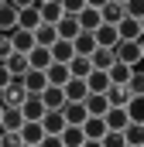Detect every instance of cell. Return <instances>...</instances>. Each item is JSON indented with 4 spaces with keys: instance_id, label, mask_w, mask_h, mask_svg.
<instances>
[{
    "instance_id": "cell-39",
    "label": "cell",
    "mask_w": 144,
    "mask_h": 147,
    "mask_svg": "<svg viewBox=\"0 0 144 147\" xmlns=\"http://www.w3.org/2000/svg\"><path fill=\"white\" fill-rule=\"evenodd\" d=\"M124 14L134 17V21H141L144 17V0H127V3H124Z\"/></svg>"
},
{
    "instance_id": "cell-48",
    "label": "cell",
    "mask_w": 144,
    "mask_h": 147,
    "mask_svg": "<svg viewBox=\"0 0 144 147\" xmlns=\"http://www.w3.org/2000/svg\"><path fill=\"white\" fill-rule=\"evenodd\" d=\"M137 45H141V58H144V34H141V38H137Z\"/></svg>"
},
{
    "instance_id": "cell-45",
    "label": "cell",
    "mask_w": 144,
    "mask_h": 147,
    "mask_svg": "<svg viewBox=\"0 0 144 147\" xmlns=\"http://www.w3.org/2000/svg\"><path fill=\"white\" fill-rule=\"evenodd\" d=\"M7 3H14V7H17V10H24V7H35L38 0H7Z\"/></svg>"
},
{
    "instance_id": "cell-30",
    "label": "cell",
    "mask_w": 144,
    "mask_h": 147,
    "mask_svg": "<svg viewBox=\"0 0 144 147\" xmlns=\"http://www.w3.org/2000/svg\"><path fill=\"white\" fill-rule=\"evenodd\" d=\"M89 62H93V69H103V72H107L110 65L117 62V58H113V48H100V45H96V51L89 55Z\"/></svg>"
},
{
    "instance_id": "cell-12",
    "label": "cell",
    "mask_w": 144,
    "mask_h": 147,
    "mask_svg": "<svg viewBox=\"0 0 144 147\" xmlns=\"http://www.w3.org/2000/svg\"><path fill=\"white\" fill-rule=\"evenodd\" d=\"M62 116H65V127H82L89 113H86L82 103H65V106H62Z\"/></svg>"
},
{
    "instance_id": "cell-23",
    "label": "cell",
    "mask_w": 144,
    "mask_h": 147,
    "mask_svg": "<svg viewBox=\"0 0 144 147\" xmlns=\"http://www.w3.org/2000/svg\"><path fill=\"white\" fill-rule=\"evenodd\" d=\"M17 134H21V140H24V144H38V140L45 137V130H41V120H24V127H21Z\"/></svg>"
},
{
    "instance_id": "cell-27",
    "label": "cell",
    "mask_w": 144,
    "mask_h": 147,
    "mask_svg": "<svg viewBox=\"0 0 144 147\" xmlns=\"http://www.w3.org/2000/svg\"><path fill=\"white\" fill-rule=\"evenodd\" d=\"M38 24H41L38 3H35V7H24V10H17V28H28V31H35Z\"/></svg>"
},
{
    "instance_id": "cell-3",
    "label": "cell",
    "mask_w": 144,
    "mask_h": 147,
    "mask_svg": "<svg viewBox=\"0 0 144 147\" xmlns=\"http://www.w3.org/2000/svg\"><path fill=\"white\" fill-rule=\"evenodd\" d=\"M21 82H24V89H28V92L41 96V92H45V86H48V75L41 72V69H28V72L21 75Z\"/></svg>"
},
{
    "instance_id": "cell-9",
    "label": "cell",
    "mask_w": 144,
    "mask_h": 147,
    "mask_svg": "<svg viewBox=\"0 0 144 147\" xmlns=\"http://www.w3.org/2000/svg\"><path fill=\"white\" fill-rule=\"evenodd\" d=\"M75 21H79V28H82V31H96V28L103 24V17H100V7H82V10L75 14Z\"/></svg>"
},
{
    "instance_id": "cell-42",
    "label": "cell",
    "mask_w": 144,
    "mask_h": 147,
    "mask_svg": "<svg viewBox=\"0 0 144 147\" xmlns=\"http://www.w3.org/2000/svg\"><path fill=\"white\" fill-rule=\"evenodd\" d=\"M58 3H62V10H65V14H79V10L86 7V0H58Z\"/></svg>"
},
{
    "instance_id": "cell-5",
    "label": "cell",
    "mask_w": 144,
    "mask_h": 147,
    "mask_svg": "<svg viewBox=\"0 0 144 147\" xmlns=\"http://www.w3.org/2000/svg\"><path fill=\"white\" fill-rule=\"evenodd\" d=\"M62 89H65V103H82V99L89 96V86H86V79H75V75H72V79L62 86Z\"/></svg>"
},
{
    "instance_id": "cell-10",
    "label": "cell",
    "mask_w": 144,
    "mask_h": 147,
    "mask_svg": "<svg viewBox=\"0 0 144 147\" xmlns=\"http://www.w3.org/2000/svg\"><path fill=\"white\" fill-rule=\"evenodd\" d=\"M41 103H45V110H62L65 106V89L62 86H45Z\"/></svg>"
},
{
    "instance_id": "cell-28",
    "label": "cell",
    "mask_w": 144,
    "mask_h": 147,
    "mask_svg": "<svg viewBox=\"0 0 144 147\" xmlns=\"http://www.w3.org/2000/svg\"><path fill=\"white\" fill-rule=\"evenodd\" d=\"M69 72L75 79H86V75L93 72V62H89V55H72L69 58Z\"/></svg>"
},
{
    "instance_id": "cell-1",
    "label": "cell",
    "mask_w": 144,
    "mask_h": 147,
    "mask_svg": "<svg viewBox=\"0 0 144 147\" xmlns=\"http://www.w3.org/2000/svg\"><path fill=\"white\" fill-rule=\"evenodd\" d=\"M24 96H28V89H24L21 75H10V82L0 89V103H3V106H21V103H24Z\"/></svg>"
},
{
    "instance_id": "cell-18",
    "label": "cell",
    "mask_w": 144,
    "mask_h": 147,
    "mask_svg": "<svg viewBox=\"0 0 144 147\" xmlns=\"http://www.w3.org/2000/svg\"><path fill=\"white\" fill-rule=\"evenodd\" d=\"M130 96H134V92L127 89V82H113V86L107 89V103H110V106H127Z\"/></svg>"
},
{
    "instance_id": "cell-41",
    "label": "cell",
    "mask_w": 144,
    "mask_h": 147,
    "mask_svg": "<svg viewBox=\"0 0 144 147\" xmlns=\"http://www.w3.org/2000/svg\"><path fill=\"white\" fill-rule=\"evenodd\" d=\"M14 55V45H10V34H0V62H7Z\"/></svg>"
},
{
    "instance_id": "cell-11",
    "label": "cell",
    "mask_w": 144,
    "mask_h": 147,
    "mask_svg": "<svg viewBox=\"0 0 144 147\" xmlns=\"http://www.w3.org/2000/svg\"><path fill=\"white\" fill-rule=\"evenodd\" d=\"M21 113H24V120H41V116H45V103H41V96L28 92L24 103H21Z\"/></svg>"
},
{
    "instance_id": "cell-53",
    "label": "cell",
    "mask_w": 144,
    "mask_h": 147,
    "mask_svg": "<svg viewBox=\"0 0 144 147\" xmlns=\"http://www.w3.org/2000/svg\"><path fill=\"white\" fill-rule=\"evenodd\" d=\"M38 3H45V0H38Z\"/></svg>"
},
{
    "instance_id": "cell-4",
    "label": "cell",
    "mask_w": 144,
    "mask_h": 147,
    "mask_svg": "<svg viewBox=\"0 0 144 147\" xmlns=\"http://www.w3.org/2000/svg\"><path fill=\"white\" fill-rule=\"evenodd\" d=\"M10 45H14V51L28 55V51L35 48V31H28V28H14V31H10Z\"/></svg>"
},
{
    "instance_id": "cell-56",
    "label": "cell",
    "mask_w": 144,
    "mask_h": 147,
    "mask_svg": "<svg viewBox=\"0 0 144 147\" xmlns=\"http://www.w3.org/2000/svg\"><path fill=\"white\" fill-rule=\"evenodd\" d=\"M127 147H130V144H127Z\"/></svg>"
},
{
    "instance_id": "cell-55",
    "label": "cell",
    "mask_w": 144,
    "mask_h": 147,
    "mask_svg": "<svg viewBox=\"0 0 144 147\" xmlns=\"http://www.w3.org/2000/svg\"><path fill=\"white\" fill-rule=\"evenodd\" d=\"M0 134H3V130H0Z\"/></svg>"
},
{
    "instance_id": "cell-26",
    "label": "cell",
    "mask_w": 144,
    "mask_h": 147,
    "mask_svg": "<svg viewBox=\"0 0 144 147\" xmlns=\"http://www.w3.org/2000/svg\"><path fill=\"white\" fill-rule=\"evenodd\" d=\"M48 51H52V62H65V65H69V58L75 55L72 41H65V38H58V41H55V45H52Z\"/></svg>"
},
{
    "instance_id": "cell-34",
    "label": "cell",
    "mask_w": 144,
    "mask_h": 147,
    "mask_svg": "<svg viewBox=\"0 0 144 147\" xmlns=\"http://www.w3.org/2000/svg\"><path fill=\"white\" fill-rule=\"evenodd\" d=\"M124 140L130 147H141L144 144V123H127L124 127Z\"/></svg>"
},
{
    "instance_id": "cell-36",
    "label": "cell",
    "mask_w": 144,
    "mask_h": 147,
    "mask_svg": "<svg viewBox=\"0 0 144 147\" xmlns=\"http://www.w3.org/2000/svg\"><path fill=\"white\" fill-rule=\"evenodd\" d=\"M7 69H10V75H24L31 65H28V55H21V51H14L10 58H7Z\"/></svg>"
},
{
    "instance_id": "cell-19",
    "label": "cell",
    "mask_w": 144,
    "mask_h": 147,
    "mask_svg": "<svg viewBox=\"0 0 144 147\" xmlns=\"http://www.w3.org/2000/svg\"><path fill=\"white\" fill-rule=\"evenodd\" d=\"M28 65H31V69H41V72H45V69L52 65V51H48L45 45H35V48L28 51Z\"/></svg>"
},
{
    "instance_id": "cell-2",
    "label": "cell",
    "mask_w": 144,
    "mask_h": 147,
    "mask_svg": "<svg viewBox=\"0 0 144 147\" xmlns=\"http://www.w3.org/2000/svg\"><path fill=\"white\" fill-rule=\"evenodd\" d=\"M113 58L124 62V65H130V69L144 62V58H141V45H137V41H117V45H113Z\"/></svg>"
},
{
    "instance_id": "cell-57",
    "label": "cell",
    "mask_w": 144,
    "mask_h": 147,
    "mask_svg": "<svg viewBox=\"0 0 144 147\" xmlns=\"http://www.w3.org/2000/svg\"><path fill=\"white\" fill-rule=\"evenodd\" d=\"M141 147H144V144H141Z\"/></svg>"
},
{
    "instance_id": "cell-40",
    "label": "cell",
    "mask_w": 144,
    "mask_h": 147,
    "mask_svg": "<svg viewBox=\"0 0 144 147\" xmlns=\"http://www.w3.org/2000/svg\"><path fill=\"white\" fill-rule=\"evenodd\" d=\"M0 147H24V140H21L17 130H3L0 134Z\"/></svg>"
},
{
    "instance_id": "cell-31",
    "label": "cell",
    "mask_w": 144,
    "mask_h": 147,
    "mask_svg": "<svg viewBox=\"0 0 144 147\" xmlns=\"http://www.w3.org/2000/svg\"><path fill=\"white\" fill-rule=\"evenodd\" d=\"M100 17H103V24H117V21L124 17V3H113V0H107V3L100 7Z\"/></svg>"
},
{
    "instance_id": "cell-35",
    "label": "cell",
    "mask_w": 144,
    "mask_h": 147,
    "mask_svg": "<svg viewBox=\"0 0 144 147\" xmlns=\"http://www.w3.org/2000/svg\"><path fill=\"white\" fill-rule=\"evenodd\" d=\"M127 89H130L134 96H144V62L134 65V72H130V79H127Z\"/></svg>"
},
{
    "instance_id": "cell-37",
    "label": "cell",
    "mask_w": 144,
    "mask_h": 147,
    "mask_svg": "<svg viewBox=\"0 0 144 147\" xmlns=\"http://www.w3.org/2000/svg\"><path fill=\"white\" fill-rule=\"evenodd\" d=\"M130 72H134V69H130V65H124V62H113V65L107 69L110 82H127V79H130Z\"/></svg>"
},
{
    "instance_id": "cell-7",
    "label": "cell",
    "mask_w": 144,
    "mask_h": 147,
    "mask_svg": "<svg viewBox=\"0 0 144 147\" xmlns=\"http://www.w3.org/2000/svg\"><path fill=\"white\" fill-rule=\"evenodd\" d=\"M117 34H120V41H137L141 38V21H134V17H120L117 21Z\"/></svg>"
},
{
    "instance_id": "cell-46",
    "label": "cell",
    "mask_w": 144,
    "mask_h": 147,
    "mask_svg": "<svg viewBox=\"0 0 144 147\" xmlns=\"http://www.w3.org/2000/svg\"><path fill=\"white\" fill-rule=\"evenodd\" d=\"M82 147H103V144H100V140H89V137H86V140H82Z\"/></svg>"
},
{
    "instance_id": "cell-6",
    "label": "cell",
    "mask_w": 144,
    "mask_h": 147,
    "mask_svg": "<svg viewBox=\"0 0 144 147\" xmlns=\"http://www.w3.org/2000/svg\"><path fill=\"white\" fill-rule=\"evenodd\" d=\"M21 127H24L21 106H3V113H0V130H21Z\"/></svg>"
},
{
    "instance_id": "cell-17",
    "label": "cell",
    "mask_w": 144,
    "mask_h": 147,
    "mask_svg": "<svg viewBox=\"0 0 144 147\" xmlns=\"http://www.w3.org/2000/svg\"><path fill=\"white\" fill-rule=\"evenodd\" d=\"M93 38H96V45H100V48H113V45L120 41V34H117V24H100V28L93 31Z\"/></svg>"
},
{
    "instance_id": "cell-16",
    "label": "cell",
    "mask_w": 144,
    "mask_h": 147,
    "mask_svg": "<svg viewBox=\"0 0 144 147\" xmlns=\"http://www.w3.org/2000/svg\"><path fill=\"white\" fill-rule=\"evenodd\" d=\"M38 14H41V21H45V24H58L65 10H62V3H58V0H45V3H38Z\"/></svg>"
},
{
    "instance_id": "cell-33",
    "label": "cell",
    "mask_w": 144,
    "mask_h": 147,
    "mask_svg": "<svg viewBox=\"0 0 144 147\" xmlns=\"http://www.w3.org/2000/svg\"><path fill=\"white\" fill-rule=\"evenodd\" d=\"M124 110H127V116H130V123H144V96H130Z\"/></svg>"
},
{
    "instance_id": "cell-32",
    "label": "cell",
    "mask_w": 144,
    "mask_h": 147,
    "mask_svg": "<svg viewBox=\"0 0 144 147\" xmlns=\"http://www.w3.org/2000/svg\"><path fill=\"white\" fill-rule=\"evenodd\" d=\"M58 137H62V147H82V140H86L82 127H65Z\"/></svg>"
},
{
    "instance_id": "cell-43",
    "label": "cell",
    "mask_w": 144,
    "mask_h": 147,
    "mask_svg": "<svg viewBox=\"0 0 144 147\" xmlns=\"http://www.w3.org/2000/svg\"><path fill=\"white\" fill-rule=\"evenodd\" d=\"M38 147H62V137H58V134H45V137L38 140Z\"/></svg>"
},
{
    "instance_id": "cell-38",
    "label": "cell",
    "mask_w": 144,
    "mask_h": 147,
    "mask_svg": "<svg viewBox=\"0 0 144 147\" xmlns=\"http://www.w3.org/2000/svg\"><path fill=\"white\" fill-rule=\"evenodd\" d=\"M100 144H103V147H127V140H124V130H107V134L100 137Z\"/></svg>"
},
{
    "instance_id": "cell-14",
    "label": "cell",
    "mask_w": 144,
    "mask_h": 147,
    "mask_svg": "<svg viewBox=\"0 0 144 147\" xmlns=\"http://www.w3.org/2000/svg\"><path fill=\"white\" fill-rule=\"evenodd\" d=\"M82 106H86V113H89V116H103V113L110 110L107 92H89V96L82 99Z\"/></svg>"
},
{
    "instance_id": "cell-8",
    "label": "cell",
    "mask_w": 144,
    "mask_h": 147,
    "mask_svg": "<svg viewBox=\"0 0 144 147\" xmlns=\"http://www.w3.org/2000/svg\"><path fill=\"white\" fill-rule=\"evenodd\" d=\"M103 123H107V130H124V127L130 123V116H127L124 106H110V110L103 113Z\"/></svg>"
},
{
    "instance_id": "cell-15",
    "label": "cell",
    "mask_w": 144,
    "mask_h": 147,
    "mask_svg": "<svg viewBox=\"0 0 144 147\" xmlns=\"http://www.w3.org/2000/svg\"><path fill=\"white\" fill-rule=\"evenodd\" d=\"M45 75H48V86H65V82L72 79V72H69L65 62H52V65L45 69Z\"/></svg>"
},
{
    "instance_id": "cell-44",
    "label": "cell",
    "mask_w": 144,
    "mask_h": 147,
    "mask_svg": "<svg viewBox=\"0 0 144 147\" xmlns=\"http://www.w3.org/2000/svg\"><path fill=\"white\" fill-rule=\"evenodd\" d=\"M10 82V69H7V62H0V89Z\"/></svg>"
},
{
    "instance_id": "cell-51",
    "label": "cell",
    "mask_w": 144,
    "mask_h": 147,
    "mask_svg": "<svg viewBox=\"0 0 144 147\" xmlns=\"http://www.w3.org/2000/svg\"><path fill=\"white\" fill-rule=\"evenodd\" d=\"M24 147H38V144H24Z\"/></svg>"
},
{
    "instance_id": "cell-13",
    "label": "cell",
    "mask_w": 144,
    "mask_h": 147,
    "mask_svg": "<svg viewBox=\"0 0 144 147\" xmlns=\"http://www.w3.org/2000/svg\"><path fill=\"white\" fill-rule=\"evenodd\" d=\"M41 130H45V134H62V130H65V116H62V110H45V116H41Z\"/></svg>"
},
{
    "instance_id": "cell-25",
    "label": "cell",
    "mask_w": 144,
    "mask_h": 147,
    "mask_svg": "<svg viewBox=\"0 0 144 147\" xmlns=\"http://www.w3.org/2000/svg\"><path fill=\"white\" fill-rule=\"evenodd\" d=\"M55 41H58V31H55V24H45V21H41V24L35 28V45H45V48H52Z\"/></svg>"
},
{
    "instance_id": "cell-24",
    "label": "cell",
    "mask_w": 144,
    "mask_h": 147,
    "mask_svg": "<svg viewBox=\"0 0 144 147\" xmlns=\"http://www.w3.org/2000/svg\"><path fill=\"white\" fill-rule=\"evenodd\" d=\"M86 86H89V92H107L113 82H110V75L103 72V69H93V72L86 75Z\"/></svg>"
},
{
    "instance_id": "cell-29",
    "label": "cell",
    "mask_w": 144,
    "mask_h": 147,
    "mask_svg": "<svg viewBox=\"0 0 144 147\" xmlns=\"http://www.w3.org/2000/svg\"><path fill=\"white\" fill-rule=\"evenodd\" d=\"M82 134H86L89 140H100V137L107 134V123H103V116H86V123H82Z\"/></svg>"
},
{
    "instance_id": "cell-49",
    "label": "cell",
    "mask_w": 144,
    "mask_h": 147,
    "mask_svg": "<svg viewBox=\"0 0 144 147\" xmlns=\"http://www.w3.org/2000/svg\"><path fill=\"white\" fill-rule=\"evenodd\" d=\"M141 34H144V17H141Z\"/></svg>"
},
{
    "instance_id": "cell-47",
    "label": "cell",
    "mask_w": 144,
    "mask_h": 147,
    "mask_svg": "<svg viewBox=\"0 0 144 147\" xmlns=\"http://www.w3.org/2000/svg\"><path fill=\"white\" fill-rule=\"evenodd\" d=\"M107 0H86V7H103Z\"/></svg>"
},
{
    "instance_id": "cell-50",
    "label": "cell",
    "mask_w": 144,
    "mask_h": 147,
    "mask_svg": "<svg viewBox=\"0 0 144 147\" xmlns=\"http://www.w3.org/2000/svg\"><path fill=\"white\" fill-rule=\"evenodd\" d=\"M113 3H127V0H113Z\"/></svg>"
},
{
    "instance_id": "cell-20",
    "label": "cell",
    "mask_w": 144,
    "mask_h": 147,
    "mask_svg": "<svg viewBox=\"0 0 144 147\" xmlns=\"http://www.w3.org/2000/svg\"><path fill=\"white\" fill-rule=\"evenodd\" d=\"M17 28V7L14 3H0V34H10Z\"/></svg>"
},
{
    "instance_id": "cell-52",
    "label": "cell",
    "mask_w": 144,
    "mask_h": 147,
    "mask_svg": "<svg viewBox=\"0 0 144 147\" xmlns=\"http://www.w3.org/2000/svg\"><path fill=\"white\" fill-rule=\"evenodd\" d=\"M0 113H3V103H0Z\"/></svg>"
},
{
    "instance_id": "cell-54",
    "label": "cell",
    "mask_w": 144,
    "mask_h": 147,
    "mask_svg": "<svg viewBox=\"0 0 144 147\" xmlns=\"http://www.w3.org/2000/svg\"><path fill=\"white\" fill-rule=\"evenodd\" d=\"M0 3H7V0H0Z\"/></svg>"
},
{
    "instance_id": "cell-22",
    "label": "cell",
    "mask_w": 144,
    "mask_h": 147,
    "mask_svg": "<svg viewBox=\"0 0 144 147\" xmlns=\"http://www.w3.org/2000/svg\"><path fill=\"white\" fill-rule=\"evenodd\" d=\"M72 48H75V55H93V51H96V38H93V31H79V34L72 38Z\"/></svg>"
},
{
    "instance_id": "cell-21",
    "label": "cell",
    "mask_w": 144,
    "mask_h": 147,
    "mask_svg": "<svg viewBox=\"0 0 144 147\" xmlns=\"http://www.w3.org/2000/svg\"><path fill=\"white\" fill-rule=\"evenodd\" d=\"M55 31H58V38H65V41H72V38L79 34L82 28H79V21H75V14H62V21L55 24Z\"/></svg>"
}]
</instances>
